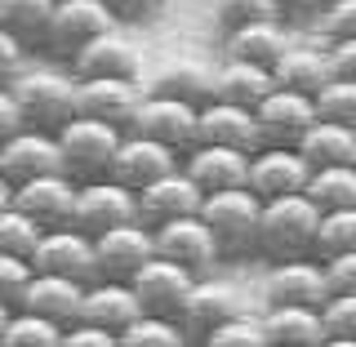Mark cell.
<instances>
[{
  "label": "cell",
  "mask_w": 356,
  "mask_h": 347,
  "mask_svg": "<svg viewBox=\"0 0 356 347\" xmlns=\"http://www.w3.org/2000/svg\"><path fill=\"white\" fill-rule=\"evenodd\" d=\"M63 330L58 321L40 316V312H27V307H14L5 325V343L0 347H63Z\"/></svg>",
  "instance_id": "cell-35"
},
{
  "label": "cell",
  "mask_w": 356,
  "mask_h": 347,
  "mask_svg": "<svg viewBox=\"0 0 356 347\" xmlns=\"http://www.w3.org/2000/svg\"><path fill=\"white\" fill-rule=\"evenodd\" d=\"M267 347H325V316L307 303H267Z\"/></svg>",
  "instance_id": "cell-25"
},
{
  "label": "cell",
  "mask_w": 356,
  "mask_h": 347,
  "mask_svg": "<svg viewBox=\"0 0 356 347\" xmlns=\"http://www.w3.org/2000/svg\"><path fill=\"white\" fill-rule=\"evenodd\" d=\"M40 236H44V227L27 214V209H18V205H5V209H0V254L31 259V254H36V245H40Z\"/></svg>",
  "instance_id": "cell-36"
},
{
  "label": "cell",
  "mask_w": 356,
  "mask_h": 347,
  "mask_svg": "<svg viewBox=\"0 0 356 347\" xmlns=\"http://www.w3.org/2000/svg\"><path fill=\"white\" fill-rule=\"evenodd\" d=\"M316 232H321V205L307 192H289V196L263 200L259 254L267 263L316 259Z\"/></svg>",
  "instance_id": "cell-1"
},
{
  "label": "cell",
  "mask_w": 356,
  "mask_h": 347,
  "mask_svg": "<svg viewBox=\"0 0 356 347\" xmlns=\"http://www.w3.org/2000/svg\"><path fill=\"white\" fill-rule=\"evenodd\" d=\"M134 316H143V303L134 294L129 281H111V276H98V281L85 285L81 298V316L76 321H94V325H107L111 334H120Z\"/></svg>",
  "instance_id": "cell-24"
},
{
  "label": "cell",
  "mask_w": 356,
  "mask_h": 347,
  "mask_svg": "<svg viewBox=\"0 0 356 347\" xmlns=\"http://www.w3.org/2000/svg\"><path fill=\"white\" fill-rule=\"evenodd\" d=\"M356 250V205L348 209H321V232H316V259Z\"/></svg>",
  "instance_id": "cell-37"
},
{
  "label": "cell",
  "mask_w": 356,
  "mask_h": 347,
  "mask_svg": "<svg viewBox=\"0 0 356 347\" xmlns=\"http://www.w3.org/2000/svg\"><path fill=\"white\" fill-rule=\"evenodd\" d=\"M116 22H120V18L111 14L107 0H58L40 45L54 54V58H67V63H72L89 40L103 36V31H111Z\"/></svg>",
  "instance_id": "cell-5"
},
{
  "label": "cell",
  "mask_w": 356,
  "mask_h": 347,
  "mask_svg": "<svg viewBox=\"0 0 356 347\" xmlns=\"http://www.w3.org/2000/svg\"><path fill=\"white\" fill-rule=\"evenodd\" d=\"M138 218V192H129L116 178H98V183H81V196H76V227L89 232V236H103V232L120 227V223Z\"/></svg>",
  "instance_id": "cell-12"
},
{
  "label": "cell",
  "mask_w": 356,
  "mask_h": 347,
  "mask_svg": "<svg viewBox=\"0 0 356 347\" xmlns=\"http://www.w3.org/2000/svg\"><path fill=\"white\" fill-rule=\"evenodd\" d=\"M76 196H81V183H76L67 170L27 178V183H14V205L27 209L44 232H49V227H67V223L76 218Z\"/></svg>",
  "instance_id": "cell-9"
},
{
  "label": "cell",
  "mask_w": 356,
  "mask_h": 347,
  "mask_svg": "<svg viewBox=\"0 0 356 347\" xmlns=\"http://www.w3.org/2000/svg\"><path fill=\"white\" fill-rule=\"evenodd\" d=\"M200 218L209 223L222 259L259 254V218H263V196L254 187H232V192H205Z\"/></svg>",
  "instance_id": "cell-2"
},
{
  "label": "cell",
  "mask_w": 356,
  "mask_h": 347,
  "mask_svg": "<svg viewBox=\"0 0 356 347\" xmlns=\"http://www.w3.org/2000/svg\"><path fill=\"white\" fill-rule=\"evenodd\" d=\"M111 5V14H116L120 22H147V18H156L170 0H107Z\"/></svg>",
  "instance_id": "cell-49"
},
{
  "label": "cell",
  "mask_w": 356,
  "mask_h": 347,
  "mask_svg": "<svg viewBox=\"0 0 356 347\" xmlns=\"http://www.w3.org/2000/svg\"><path fill=\"white\" fill-rule=\"evenodd\" d=\"M156 254L161 259H174L183 267H192L196 276L214 272V263L222 259L214 232H209V223L200 214H183V218H170L156 227Z\"/></svg>",
  "instance_id": "cell-10"
},
{
  "label": "cell",
  "mask_w": 356,
  "mask_h": 347,
  "mask_svg": "<svg viewBox=\"0 0 356 347\" xmlns=\"http://www.w3.org/2000/svg\"><path fill=\"white\" fill-rule=\"evenodd\" d=\"M5 205H14V183L0 174V209H5Z\"/></svg>",
  "instance_id": "cell-51"
},
{
  "label": "cell",
  "mask_w": 356,
  "mask_h": 347,
  "mask_svg": "<svg viewBox=\"0 0 356 347\" xmlns=\"http://www.w3.org/2000/svg\"><path fill=\"white\" fill-rule=\"evenodd\" d=\"M316 111L325 120H339V125H348V129H356V81H334L316 94Z\"/></svg>",
  "instance_id": "cell-41"
},
{
  "label": "cell",
  "mask_w": 356,
  "mask_h": 347,
  "mask_svg": "<svg viewBox=\"0 0 356 347\" xmlns=\"http://www.w3.org/2000/svg\"><path fill=\"white\" fill-rule=\"evenodd\" d=\"M330 281H325V263L321 259H285L272 263L263 276V303H307V307H325L330 303Z\"/></svg>",
  "instance_id": "cell-15"
},
{
  "label": "cell",
  "mask_w": 356,
  "mask_h": 347,
  "mask_svg": "<svg viewBox=\"0 0 356 347\" xmlns=\"http://www.w3.org/2000/svg\"><path fill=\"white\" fill-rule=\"evenodd\" d=\"M263 18H281L276 0H214V22L222 31H236L245 22H263Z\"/></svg>",
  "instance_id": "cell-40"
},
{
  "label": "cell",
  "mask_w": 356,
  "mask_h": 347,
  "mask_svg": "<svg viewBox=\"0 0 356 347\" xmlns=\"http://www.w3.org/2000/svg\"><path fill=\"white\" fill-rule=\"evenodd\" d=\"M205 347H267V325H263V316H254L245 307L232 321H222L214 334H205Z\"/></svg>",
  "instance_id": "cell-38"
},
{
  "label": "cell",
  "mask_w": 356,
  "mask_h": 347,
  "mask_svg": "<svg viewBox=\"0 0 356 347\" xmlns=\"http://www.w3.org/2000/svg\"><path fill=\"white\" fill-rule=\"evenodd\" d=\"M200 200H205V192H200L196 178L178 165V170H170L165 178H156V183H147L138 192V218L152 223V227H161V223H170V218L200 214Z\"/></svg>",
  "instance_id": "cell-22"
},
{
  "label": "cell",
  "mask_w": 356,
  "mask_h": 347,
  "mask_svg": "<svg viewBox=\"0 0 356 347\" xmlns=\"http://www.w3.org/2000/svg\"><path fill=\"white\" fill-rule=\"evenodd\" d=\"M321 27L325 36H356V0H325L321 9Z\"/></svg>",
  "instance_id": "cell-44"
},
{
  "label": "cell",
  "mask_w": 356,
  "mask_h": 347,
  "mask_svg": "<svg viewBox=\"0 0 356 347\" xmlns=\"http://www.w3.org/2000/svg\"><path fill=\"white\" fill-rule=\"evenodd\" d=\"M31 272H36V267H31V259H18V254H0V298L18 307V298H22V289H27Z\"/></svg>",
  "instance_id": "cell-42"
},
{
  "label": "cell",
  "mask_w": 356,
  "mask_h": 347,
  "mask_svg": "<svg viewBox=\"0 0 356 347\" xmlns=\"http://www.w3.org/2000/svg\"><path fill=\"white\" fill-rule=\"evenodd\" d=\"M120 138H125L120 125H107V120H94V116H72L58 129L63 170L72 174L76 183L111 178V161H116V152H120Z\"/></svg>",
  "instance_id": "cell-3"
},
{
  "label": "cell",
  "mask_w": 356,
  "mask_h": 347,
  "mask_svg": "<svg viewBox=\"0 0 356 347\" xmlns=\"http://www.w3.org/2000/svg\"><path fill=\"white\" fill-rule=\"evenodd\" d=\"M18 129H27V116H22V107H18L14 89H9V85H0V143H5V138H14Z\"/></svg>",
  "instance_id": "cell-48"
},
{
  "label": "cell",
  "mask_w": 356,
  "mask_h": 347,
  "mask_svg": "<svg viewBox=\"0 0 356 347\" xmlns=\"http://www.w3.org/2000/svg\"><path fill=\"white\" fill-rule=\"evenodd\" d=\"M129 285H134V294H138L143 312H156V316H183V303H187V294H192V285H196V272L156 254V259L143 263V272L134 276Z\"/></svg>",
  "instance_id": "cell-13"
},
{
  "label": "cell",
  "mask_w": 356,
  "mask_h": 347,
  "mask_svg": "<svg viewBox=\"0 0 356 347\" xmlns=\"http://www.w3.org/2000/svg\"><path fill=\"white\" fill-rule=\"evenodd\" d=\"M22 54H27V40H18L9 27H0V85H9L22 72Z\"/></svg>",
  "instance_id": "cell-47"
},
{
  "label": "cell",
  "mask_w": 356,
  "mask_h": 347,
  "mask_svg": "<svg viewBox=\"0 0 356 347\" xmlns=\"http://www.w3.org/2000/svg\"><path fill=\"white\" fill-rule=\"evenodd\" d=\"M272 72H276V85L298 89V94H312V98H316L321 89L334 81L330 49H316V45H294V40H289V49L276 58Z\"/></svg>",
  "instance_id": "cell-28"
},
{
  "label": "cell",
  "mask_w": 356,
  "mask_h": 347,
  "mask_svg": "<svg viewBox=\"0 0 356 347\" xmlns=\"http://www.w3.org/2000/svg\"><path fill=\"white\" fill-rule=\"evenodd\" d=\"M298 152L312 161V170H316V165H356V129L316 116V125L303 134Z\"/></svg>",
  "instance_id": "cell-31"
},
{
  "label": "cell",
  "mask_w": 356,
  "mask_h": 347,
  "mask_svg": "<svg viewBox=\"0 0 356 347\" xmlns=\"http://www.w3.org/2000/svg\"><path fill=\"white\" fill-rule=\"evenodd\" d=\"M307 178H312V161L298 147L263 143V147L250 156V187L263 200L289 196V192H307Z\"/></svg>",
  "instance_id": "cell-18"
},
{
  "label": "cell",
  "mask_w": 356,
  "mask_h": 347,
  "mask_svg": "<svg viewBox=\"0 0 356 347\" xmlns=\"http://www.w3.org/2000/svg\"><path fill=\"white\" fill-rule=\"evenodd\" d=\"M54 5H58V0H0V27H9L27 45H40L44 27H49V18H54Z\"/></svg>",
  "instance_id": "cell-33"
},
{
  "label": "cell",
  "mask_w": 356,
  "mask_h": 347,
  "mask_svg": "<svg viewBox=\"0 0 356 347\" xmlns=\"http://www.w3.org/2000/svg\"><path fill=\"white\" fill-rule=\"evenodd\" d=\"M325 49H330V72L339 81H356V36H334L325 40Z\"/></svg>",
  "instance_id": "cell-46"
},
{
  "label": "cell",
  "mask_w": 356,
  "mask_h": 347,
  "mask_svg": "<svg viewBox=\"0 0 356 347\" xmlns=\"http://www.w3.org/2000/svg\"><path fill=\"white\" fill-rule=\"evenodd\" d=\"M200 143H222V147H241V152H259L263 147V125L259 111L241 107L232 98H209L200 107Z\"/></svg>",
  "instance_id": "cell-21"
},
{
  "label": "cell",
  "mask_w": 356,
  "mask_h": 347,
  "mask_svg": "<svg viewBox=\"0 0 356 347\" xmlns=\"http://www.w3.org/2000/svg\"><path fill=\"white\" fill-rule=\"evenodd\" d=\"M272 89H276L272 67L222 58V67H218V98H232V103H241V107H259Z\"/></svg>",
  "instance_id": "cell-30"
},
{
  "label": "cell",
  "mask_w": 356,
  "mask_h": 347,
  "mask_svg": "<svg viewBox=\"0 0 356 347\" xmlns=\"http://www.w3.org/2000/svg\"><path fill=\"white\" fill-rule=\"evenodd\" d=\"M81 298H85V285L72 281V276H54V272H31L27 289H22L18 307L27 312H40V316L58 321V325H72L81 316Z\"/></svg>",
  "instance_id": "cell-26"
},
{
  "label": "cell",
  "mask_w": 356,
  "mask_h": 347,
  "mask_svg": "<svg viewBox=\"0 0 356 347\" xmlns=\"http://www.w3.org/2000/svg\"><path fill=\"white\" fill-rule=\"evenodd\" d=\"M147 98L143 81L134 76H94V81H76V116H94L107 125L129 129L134 111Z\"/></svg>",
  "instance_id": "cell-8"
},
{
  "label": "cell",
  "mask_w": 356,
  "mask_h": 347,
  "mask_svg": "<svg viewBox=\"0 0 356 347\" xmlns=\"http://www.w3.org/2000/svg\"><path fill=\"white\" fill-rule=\"evenodd\" d=\"M307 196L321 209H348L356 205V165H316L307 178Z\"/></svg>",
  "instance_id": "cell-32"
},
{
  "label": "cell",
  "mask_w": 356,
  "mask_h": 347,
  "mask_svg": "<svg viewBox=\"0 0 356 347\" xmlns=\"http://www.w3.org/2000/svg\"><path fill=\"white\" fill-rule=\"evenodd\" d=\"M321 263H325L330 294H356V250L334 254V259H321Z\"/></svg>",
  "instance_id": "cell-45"
},
{
  "label": "cell",
  "mask_w": 356,
  "mask_h": 347,
  "mask_svg": "<svg viewBox=\"0 0 356 347\" xmlns=\"http://www.w3.org/2000/svg\"><path fill=\"white\" fill-rule=\"evenodd\" d=\"M72 76L76 81H94V76H134L138 81V49L120 27H111L72 58Z\"/></svg>",
  "instance_id": "cell-23"
},
{
  "label": "cell",
  "mask_w": 356,
  "mask_h": 347,
  "mask_svg": "<svg viewBox=\"0 0 356 347\" xmlns=\"http://www.w3.org/2000/svg\"><path fill=\"white\" fill-rule=\"evenodd\" d=\"M254 111H259V125H263V143H276V147H298L303 134L321 116L316 98L298 94V89H285V85H276Z\"/></svg>",
  "instance_id": "cell-14"
},
{
  "label": "cell",
  "mask_w": 356,
  "mask_h": 347,
  "mask_svg": "<svg viewBox=\"0 0 356 347\" xmlns=\"http://www.w3.org/2000/svg\"><path fill=\"white\" fill-rule=\"evenodd\" d=\"M178 165H183V152L165 147V143L147 138V134L125 129L120 152H116V161H111V178H116V183H125L129 192H143L147 183L165 178L170 170H178Z\"/></svg>",
  "instance_id": "cell-16"
},
{
  "label": "cell",
  "mask_w": 356,
  "mask_h": 347,
  "mask_svg": "<svg viewBox=\"0 0 356 347\" xmlns=\"http://www.w3.org/2000/svg\"><path fill=\"white\" fill-rule=\"evenodd\" d=\"M321 316H325V347H356V294H334Z\"/></svg>",
  "instance_id": "cell-39"
},
{
  "label": "cell",
  "mask_w": 356,
  "mask_h": 347,
  "mask_svg": "<svg viewBox=\"0 0 356 347\" xmlns=\"http://www.w3.org/2000/svg\"><path fill=\"white\" fill-rule=\"evenodd\" d=\"M152 89L156 94H174V98H183V103H192V107H205L209 98L218 94V72H209V67L196 63V58H178L156 76Z\"/></svg>",
  "instance_id": "cell-29"
},
{
  "label": "cell",
  "mask_w": 356,
  "mask_h": 347,
  "mask_svg": "<svg viewBox=\"0 0 356 347\" xmlns=\"http://www.w3.org/2000/svg\"><path fill=\"white\" fill-rule=\"evenodd\" d=\"M250 156L241 147H222V143H196L183 152V170L196 178L200 192H232V187H250Z\"/></svg>",
  "instance_id": "cell-20"
},
{
  "label": "cell",
  "mask_w": 356,
  "mask_h": 347,
  "mask_svg": "<svg viewBox=\"0 0 356 347\" xmlns=\"http://www.w3.org/2000/svg\"><path fill=\"white\" fill-rule=\"evenodd\" d=\"M54 170H63V147H58V134L54 129L27 125L14 138L0 143V174L9 183H27V178H40Z\"/></svg>",
  "instance_id": "cell-17"
},
{
  "label": "cell",
  "mask_w": 356,
  "mask_h": 347,
  "mask_svg": "<svg viewBox=\"0 0 356 347\" xmlns=\"http://www.w3.org/2000/svg\"><path fill=\"white\" fill-rule=\"evenodd\" d=\"M31 267L36 272H54V276H72V281H98V245L89 232H81L76 223H67V227H49L36 245V254H31Z\"/></svg>",
  "instance_id": "cell-7"
},
{
  "label": "cell",
  "mask_w": 356,
  "mask_h": 347,
  "mask_svg": "<svg viewBox=\"0 0 356 347\" xmlns=\"http://www.w3.org/2000/svg\"><path fill=\"white\" fill-rule=\"evenodd\" d=\"M236 312H245V294L232 281H218V276H196V285H192V294H187V303H183V330L187 334H196L200 343H205V334H214L222 321H232Z\"/></svg>",
  "instance_id": "cell-19"
},
{
  "label": "cell",
  "mask_w": 356,
  "mask_h": 347,
  "mask_svg": "<svg viewBox=\"0 0 356 347\" xmlns=\"http://www.w3.org/2000/svg\"><path fill=\"white\" fill-rule=\"evenodd\" d=\"M187 330L178 316H156V312H143L134 316L125 330H120V347H183Z\"/></svg>",
  "instance_id": "cell-34"
},
{
  "label": "cell",
  "mask_w": 356,
  "mask_h": 347,
  "mask_svg": "<svg viewBox=\"0 0 356 347\" xmlns=\"http://www.w3.org/2000/svg\"><path fill=\"white\" fill-rule=\"evenodd\" d=\"M285 49H289L285 18H263V22H245L236 31H222V58L276 67V58H281Z\"/></svg>",
  "instance_id": "cell-27"
},
{
  "label": "cell",
  "mask_w": 356,
  "mask_h": 347,
  "mask_svg": "<svg viewBox=\"0 0 356 347\" xmlns=\"http://www.w3.org/2000/svg\"><path fill=\"white\" fill-rule=\"evenodd\" d=\"M94 245H98V272L111 276V281H134L143 272V263L156 259V227L134 218L94 236Z\"/></svg>",
  "instance_id": "cell-11"
},
{
  "label": "cell",
  "mask_w": 356,
  "mask_h": 347,
  "mask_svg": "<svg viewBox=\"0 0 356 347\" xmlns=\"http://www.w3.org/2000/svg\"><path fill=\"white\" fill-rule=\"evenodd\" d=\"M63 347H120V334H111L107 325H94V321H72L63 330Z\"/></svg>",
  "instance_id": "cell-43"
},
{
  "label": "cell",
  "mask_w": 356,
  "mask_h": 347,
  "mask_svg": "<svg viewBox=\"0 0 356 347\" xmlns=\"http://www.w3.org/2000/svg\"><path fill=\"white\" fill-rule=\"evenodd\" d=\"M129 129L147 134V138L165 143V147H174V152H192L200 143V107L183 103V98H174V94L147 89V98L138 103V111H134Z\"/></svg>",
  "instance_id": "cell-6"
},
{
  "label": "cell",
  "mask_w": 356,
  "mask_h": 347,
  "mask_svg": "<svg viewBox=\"0 0 356 347\" xmlns=\"http://www.w3.org/2000/svg\"><path fill=\"white\" fill-rule=\"evenodd\" d=\"M9 316H14V303H5V298H0V343H5V325H9Z\"/></svg>",
  "instance_id": "cell-52"
},
{
  "label": "cell",
  "mask_w": 356,
  "mask_h": 347,
  "mask_svg": "<svg viewBox=\"0 0 356 347\" xmlns=\"http://www.w3.org/2000/svg\"><path fill=\"white\" fill-rule=\"evenodd\" d=\"M9 89H14L27 125H36V129L58 134L76 116V76L44 72V67H22L14 81H9Z\"/></svg>",
  "instance_id": "cell-4"
},
{
  "label": "cell",
  "mask_w": 356,
  "mask_h": 347,
  "mask_svg": "<svg viewBox=\"0 0 356 347\" xmlns=\"http://www.w3.org/2000/svg\"><path fill=\"white\" fill-rule=\"evenodd\" d=\"M276 9H281V18H307L325 9V0H276Z\"/></svg>",
  "instance_id": "cell-50"
}]
</instances>
